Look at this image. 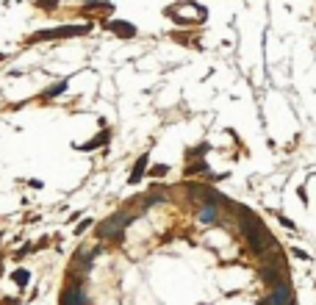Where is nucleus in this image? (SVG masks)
I'll list each match as a JSON object with an SVG mask.
<instances>
[{"label": "nucleus", "instance_id": "obj_10", "mask_svg": "<svg viewBox=\"0 0 316 305\" xmlns=\"http://www.w3.org/2000/svg\"><path fill=\"white\" fill-rule=\"evenodd\" d=\"M14 280H20V283H22V280H28V272H17V275H14Z\"/></svg>", "mask_w": 316, "mask_h": 305}, {"label": "nucleus", "instance_id": "obj_1", "mask_svg": "<svg viewBox=\"0 0 316 305\" xmlns=\"http://www.w3.org/2000/svg\"><path fill=\"white\" fill-rule=\"evenodd\" d=\"M89 34V25H64V28H50V31H39L28 42H50V39H64V36H81Z\"/></svg>", "mask_w": 316, "mask_h": 305}, {"label": "nucleus", "instance_id": "obj_3", "mask_svg": "<svg viewBox=\"0 0 316 305\" xmlns=\"http://www.w3.org/2000/svg\"><path fill=\"white\" fill-rule=\"evenodd\" d=\"M264 305H291V288L286 286V283L272 288V294L264 300Z\"/></svg>", "mask_w": 316, "mask_h": 305}, {"label": "nucleus", "instance_id": "obj_7", "mask_svg": "<svg viewBox=\"0 0 316 305\" xmlns=\"http://www.w3.org/2000/svg\"><path fill=\"white\" fill-rule=\"evenodd\" d=\"M105 139H108V131H103L100 136H94L92 142H86L84 147H81V150H92V147H97V144H103V142H105Z\"/></svg>", "mask_w": 316, "mask_h": 305}, {"label": "nucleus", "instance_id": "obj_8", "mask_svg": "<svg viewBox=\"0 0 316 305\" xmlns=\"http://www.w3.org/2000/svg\"><path fill=\"white\" fill-rule=\"evenodd\" d=\"M64 89H67V81H59V84H56V86H50V89L44 92V97H56V94H61V92H64Z\"/></svg>", "mask_w": 316, "mask_h": 305}, {"label": "nucleus", "instance_id": "obj_2", "mask_svg": "<svg viewBox=\"0 0 316 305\" xmlns=\"http://www.w3.org/2000/svg\"><path fill=\"white\" fill-rule=\"evenodd\" d=\"M133 219H136V214H120V217H114V219L103 222V225H100V236L103 239H108V236L120 239L122 236V228H125V225H130Z\"/></svg>", "mask_w": 316, "mask_h": 305}, {"label": "nucleus", "instance_id": "obj_4", "mask_svg": "<svg viewBox=\"0 0 316 305\" xmlns=\"http://www.w3.org/2000/svg\"><path fill=\"white\" fill-rule=\"evenodd\" d=\"M105 28L108 31H114V34H120V36H136V28L130 25V22H122V20H111V22H105Z\"/></svg>", "mask_w": 316, "mask_h": 305}, {"label": "nucleus", "instance_id": "obj_5", "mask_svg": "<svg viewBox=\"0 0 316 305\" xmlns=\"http://www.w3.org/2000/svg\"><path fill=\"white\" fill-rule=\"evenodd\" d=\"M216 217H219V214H216V208H214V205H205L203 211H200V222H205V225H211V222H216Z\"/></svg>", "mask_w": 316, "mask_h": 305}, {"label": "nucleus", "instance_id": "obj_6", "mask_svg": "<svg viewBox=\"0 0 316 305\" xmlns=\"http://www.w3.org/2000/svg\"><path fill=\"white\" fill-rule=\"evenodd\" d=\"M145 167H147V155H142V158L136 161V167H133V175H130V180H133V183L145 175Z\"/></svg>", "mask_w": 316, "mask_h": 305}, {"label": "nucleus", "instance_id": "obj_9", "mask_svg": "<svg viewBox=\"0 0 316 305\" xmlns=\"http://www.w3.org/2000/svg\"><path fill=\"white\" fill-rule=\"evenodd\" d=\"M56 3H59V0H42V3H39V6H42V9H53V6H56Z\"/></svg>", "mask_w": 316, "mask_h": 305}]
</instances>
